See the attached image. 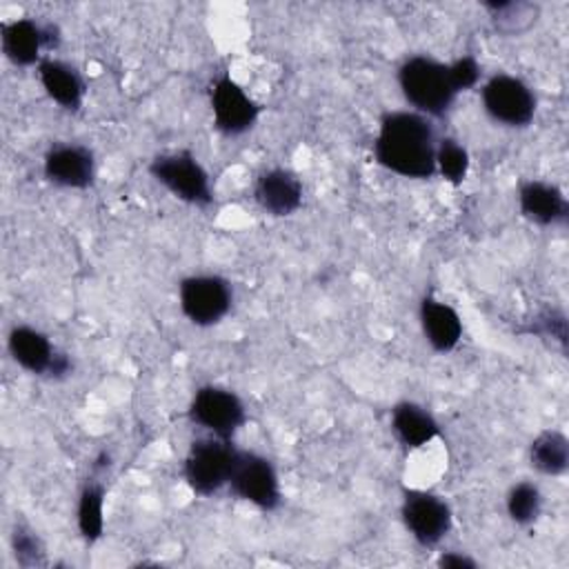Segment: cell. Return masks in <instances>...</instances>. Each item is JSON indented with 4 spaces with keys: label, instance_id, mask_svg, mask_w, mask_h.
I'll return each mask as SVG.
<instances>
[{
    "label": "cell",
    "instance_id": "cell-6",
    "mask_svg": "<svg viewBox=\"0 0 569 569\" xmlns=\"http://www.w3.org/2000/svg\"><path fill=\"white\" fill-rule=\"evenodd\" d=\"M231 307V287L220 276H189L180 282V309L198 327L220 322Z\"/></svg>",
    "mask_w": 569,
    "mask_h": 569
},
{
    "label": "cell",
    "instance_id": "cell-23",
    "mask_svg": "<svg viewBox=\"0 0 569 569\" xmlns=\"http://www.w3.org/2000/svg\"><path fill=\"white\" fill-rule=\"evenodd\" d=\"M436 171H440V176L453 184H460L469 171V153L467 149L447 138L438 144L436 149Z\"/></svg>",
    "mask_w": 569,
    "mask_h": 569
},
{
    "label": "cell",
    "instance_id": "cell-7",
    "mask_svg": "<svg viewBox=\"0 0 569 569\" xmlns=\"http://www.w3.org/2000/svg\"><path fill=\"white\" fill-rule=\"evenodd\" d=\"M229 485L238 498L264 511H271L280 505L278 473L267 458L253 451H238Z\"/></svg>",
    "mask_w": 569,
    "mask_h": 569
},
{
    "label": "cell",
    "instance_id": "cell-3",
    "mask_svg": "<svg viewBox=\"0 0 569 569\" xmlns=\"http://www.w3.org/2000/svg\"><path fill=\"white\" fill-rule=\"evenodd\" d=\"M236 458L238 449H233L231 440L216 436L198 440L184 460V480L196 493L211 496L229 485Z\"/></svg>",
    "mask_w": 569,
    "mask_h": 569
},
{
    "label": "cell",
    "instance_id": "cell-25",
    "mask_svg": "<svg viewBox=\"0 0 569 569\" xmlns=\"http://www.w3.org/2000/svg\"><path fill=\"white\" fill-rule=\"evenodd\" d=\"M447 67H449V76H451V82H453L456 91L471 89L478 82V78H480V67H478V62L471 56L458 58L456 62H451Z\"/></svg>",
    "mask_w": 569,
    "mask_h": 569
},
{
    "label": "cell",
    "instance_id": "cell-2",
    "mask_svg": "<svg viewBox=\"0 0 569 569\" xmlns=\"http://www.w3.org/2000/svg\"><path fill=\"white\" fill-rule=\"evenodd\" d=\"M398 84L407 102L427 116H442L458 93L449 67L427 56L405 60L398 69Z\"/></svg>",
    "mask_w": 569,
    "mask_h": 569
},
{
    "label": "cell",
    "instance_id": "cell-5",
    "mask_svg": "<svg viewBox=\"0 0 569 569\" xmlns=\"http://www.w3.org/2000/svg\"><path fill=\"white\" fill-rule=\"evenodd\" d=\"M485 111L500 124L527 127L536 113V96L516 76L498 73L482 87Z\"/></svg>",
    "mask_w": 569,
    "mask_h": 569
},
{
    "label": "cell",
    "instance_id": "cell-20",
    "mask_svg": "<svg viewBox=\"0 0 569 569\" xmlns=\"http://www.w3.org/2000/svg\"><path fill=\"white\" fill-rule=\"evenodd\" d=\"M485 7L491 13V22H493L496 31L502 36H520V33L529 31L540 16L538 4L522 2V0L487 2Z\"/></svg>",
    "mask_w": 569,
    "mask_h": 569
},
{
    "label": "cell",
    "instance_id": "cell-12",
    "mask_svg": "<svg viewBox=\"0 0 569 569\" xmlns=\"http://www.w3.org/2000/svg\"><path fill=\"white\" fill-rule=\"evenodd\" d=\"M44 176L58 187L87 189L96 176L93 153L82 144L51 147L44 156Z\"/></svg>",
    "mask_w": 569,
    "mask_h": 569
},
{
    "label": "cell",
    "instance_id": "cell-26",
    "mask_svg": "<svg viewBox=\"0 0 569 569\" xmlns=\"http://www.w3.org/2000/svg\"><path fill=\"white\" fill-rule=\"evenodd\" d=\"M438 567H445V569H473V567H476V560H471V558L465 556V553L449 551V553H442V556L438 558Z\"/></svg>",
    "mask_w": 569,
    "mask_h": 569
},
{
    "label": "cell",
    "instance_id": "cell-22",
    "mask_svg": "<svg viewBox=\"0 0 569 569\" xmlns=\"http://www.w3.org/2000/svg\"><path fill=\"white\" fill-rule=\"evenodd\" d=\"M542 498L536 485L518 482L507 496V511L516 525H531L540 516Z\"/></svg>",
    "mask_w": 569,
    "mask_h": 569
},
{
    "label": "cell",
    "instance_id": "cell-4",
    "mask_svg": "<svg viewBox=\"0 0 569 569\" xmlns=\"http://www.w3.org/2000/svg\"><path fill=\"white\" fill-rule=\"evenodd\" d=\"M149 171L176 198H180L189 204L204 207V204H211V200H213L209 176L189 151L162 153L151 160Z\"/></svg>",
    "mask_w": 569,
    "mask_h": 569
},
{
    "label": "cell",
    "instance_id": "cell-9",
    "mask_svg": "<svg viewBox=\"0 0 569 569\" xmlns=\"http://www.w3.org/2000/svg\"><path fill=\"white\" fill-rule=\"evenodd\" d=\"M402 522L422 547H436L451 529L449 505L429 491H407L402 500Z\"/></svg>",
    "mask_w": 569,
    "mask_h": 569
},
{
    "label": "cell",
    "instance_id": "cell-14",
    "mask_svg": "<svg viewBox=\"0 0 569 569\" xmlns=\"http://www.w3.org/2000/svg\"><path fill=\"white\" fill-rule=\"evenodd\" d=\"M520 211L536 224H558L567 220L569 207L562 191L556 184L529 180L518 191Z\"/></svg>",
    "mask_w": 569,
    "mask_h": 569
},
{
    "label": "cell",
    "instance_id": "cell-17",
    "mask_svg": "<svg viewBox=\"0 0 569 569\" xmlns=\"http://www.w3.org/2000/svg\"><path fill=\"white\" fill-rule=\"evenodd\" d=\"M9 353L11 358L31 373H47L51 369V362L56 358V349L51 347L49 338L27 325L13 327L9 333Z\"/></svg>",
    "mask_w": 569,
    "mask_h": 569
},
{
    "label": "cell",
    "instance_id": "cell-24",
    "mask_svg": "<svg viewBox=\"0 0 569 569\" xmlns=\"http://www.w3.org/2000/svg\"><path fill=\"white\" fill-rule=\"evenodd\" d=\"M11 549H13L16 562L20 567H40V565L47 562V553H44L42 540L27 525H16L13 527Z\"/></svg>",
    "mask_w": 569,
    "mask_h": 569
},
{
    "label": "cell",
    "instance_id": "cell-15",
    "mask_svg": "<svg viewBox=\"0 0 569 569\" xmlns=\"http://www.w3.org/2000/svg\"><path fill=\"white\" fill-rule=\"evenodd\" d=\"M420 322L427 342L440 351L447 353L451 351L462 336V322L460 316L456 313L453 307L438 302L433 298H425L420 305Z\"/></svg>",
    "mask_w": 569,
    "mask_h": 569
},
{
    "label": "cell",
    "instance_id": "cell-18",
    "mask_svg": "<svg viewBox=\"0 0 569 569\" xmlns=\"http://www.w3.org/2000/svg\"><path fill=\"white\" fill-rule=\"evenodd\" d=\"M391 429L396 438L409 449H418L438 436V422L416 402H400L393 407Z\"/></svg>",
    "mask_w": 569,
    "mask_h": 569
},
{
    "label": "cell",
    "instance_id": "cell-16",
    "mask_svg": "<svg viewBox=\"0 0 569 569\" xmlns=\"http://www.w3.org/2000/svg\"><path fill=\"white\" fill-rule=\"evenodd\" d=\"M38 78H40L42 89L47 91V96L53 102H58L60 107L71 109V111H76L80 107L82 96H84V82L73 67H69L67 62H60V60L44 58L38 64Z\"/></svg>",
    "mask_w": 569,
    "mask_h": 569
},
{
    "label": "cell",
    "instance_id": "cell-21",
    "mask_svg": "<svg viewBox=\"0 0 569 569\" xmlns=\"http://www.w3.org/2000/svg\"><path fill=\"white\" fill-rule=\"evenodd\" d=\"M102 507H104V491L100 485L89 482L78 500V529L87 542H93L102 536L104 518H102Z\"/></svg>",
    "mask_w": 569,
    "mask_h": 569
},
{
    "label": "cell",
    "instance_id": "cell-11",
    "mask_svg": "<svg viewBox=\"0 0 569 569\" xmlns=\"http://www.w3.org/2000/svg\"><path fill=\"white\" fill-rule=\"evenodd\" d=\"M56 33H58L56 27L38 24L36 20H29V18L2 22L0 27L2 51L13 64L29 67L40 60L42 47H51L58 42Z\"/></svg>",
    "mask_w": 569,
    "mask_h": 569
},
{
    "label": "cell",
    "instance_id": "cell-8",
    "mask_svg": "<svg viewBox=\"0 0 569 569\" xmlns=\"http://www.w3.org/2000/svg\"><path fill=\"white\" fill-rule=\"evenodd\" d=\"M189 416L211 436L231 440V436L244 422V407L233 391L209 385L196 391L189 405Z\"/></svg>",
    "mask_w": 569,
    "mask_h": 569
},
{
    "label": "cell",
    "instance_id": "cell-10",
    "mask_svg": "<svg viewBox=\"0 0 569 569\" xmlns=\"http://www.w3.org/2000/svg\"><path fill=\"white\" fill-rule=\"evenodd\" d=\"M209 96L213 122L222 133L238 136L253 127L258 118V107L229 76L213 80Z\"/></svg>",
    "mask_w": 569,
    "mask_h": 569
},
{
    "label": "cell",
    "instance_id": "cell-19",
    "mask_svg": "<svg viewBox=\"0 0 569 569\" xmlns=\"http://www.w3.org/2000/svg\"><path fill=\"white\" fill-rule=\"evenodd\" d=\"M531 465L545 476H560L569 467V442L565 433L547 429L542 431L529 449Z\"/></svg>",
    "mask_w": 569,
    "mask_h": 569
},
{
    "label": "cell",
    "instance_id": "cell-13",
    "mask_svg": "<svg viewBox=\"0 0 569 569\" xmlns=\"http://www.w3.org/2000/svg\"><path fill=\"white\" fill-rule=\"evenodd\" d=\"M253 200L271 216H291L302 204V184L287 169H269L256 180Z\"/></svg>",
    "mask_w": 569,
    "mask_h": 569
},
{
    "label": "cell",
    "instance_id": "cell-1",
    "mask_svg": "<svg viewBox=\"0 0 569 569\" xmlns=\"http://www.w3.org/2000/svg\"><path fill=\"white\" fill-rule=\"evenodd\" d=\"M436 133L429 120L413 111L387 113L373 142L378 164L402 178H431L436 173Z\"/></svg>",
    "mask_w": 569,
    "mask_h": 569
}]
</instances>
